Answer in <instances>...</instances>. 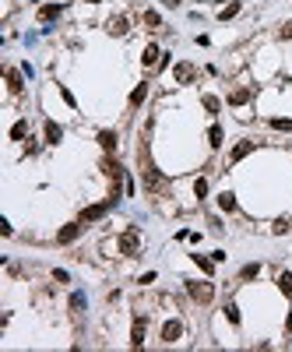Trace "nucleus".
Returning <instances> with one entry per match:
<instances>
[{
    "instance_id": "f257e3e1",
    "label": "nucleus",
    "mask_w": 292,
    "mask_h": 352,
    "mask_svg": "<svg viewBox=\"0 0 292 352\" xmlns=\"http://www.w3.org/2000/svg\"><path fill=\"white\" fill-rule=\"evenodd\" d=\"M187 292L194 303H212L215 299V285L212 282H187Z\"/></svg>"
},
{
    "instance_id": "f03ea898",
    "label": "nucleus",
    "mask_w": 292,
    "mask_h": 352,
    "mask_svg": "<svg viewBox=\"0 0 292 352\" xmlns=\"http://www.w3.org/2000/svg\"><path fill=\"white\" fill-rule=\"evenodd\" d=\"M141 250V229H127L120 236V254H127V257H134Z\"/></svg>"
},
{
    "instance_id": "7ed1b4c3",
    "label": "nucleus",
    "mask_w": 292,
    "mask_h": 352,
    "mask_svg": "<svg viewBox=\"0 0 292 352\" xmlns=\"http://www.w3.org/2000/svg\"><path fill=\"white\" fill-rule=\"evenodd\" d=\"M141 176H145V187H148L151 194H155V190H162V173H158L148 159H145V166H141Z\"/></svg>"
},
{
    "instance_id": "20e7f679",
    "label": "nucleus",
    "mask_w": 292,
    "mask_h": 352,
    "mask_svg": "<svg viewBox=\"0 0 292 352\" xmlns=\"http://www.w3.org/2000/svg\"><path fill=\"white\" fill-rule=\"evenodd\" d=\"M113 201H116V198H109L106 205H92V208H85V211H81V222H99V218L113 208Z\"/></svg>"
},
{
    "instance_id": "39448f33",
    "label": "nucleus",
    "mask_w": 292,
    "mask_h": 352,
    "mask_svg": "<svg viewBox=\"0 0 292 352\" xmlns=\"http://www.w3.org/2000/svg\"><path fill=\"white\" fill-rule=\"evenodd\" d=\"M173 77H176V81H180V85H190V81H194V77H197V67L183 60V64H176V70H173Z\"/></svg>"
},
{
    "instance_id": "423d86ee",
    "label": "nucleus",
    "mask_w": 292,
    "mask_h": 352,
    "mask_svg": "<svg viewBox=\"0 0 292 352\" xmlns=\"http://www.w3.org/2000/svg\"><path fill=\"white\" fill-rule=\"evenodd\" d=\"M180 335H183V324H180V321H169V324L162 328V342H165V345L180 342Z\"/></svg>"
},
{
    "instance_id": "0eeeda50",
    "label": "nucleus",
    "mask_w": 292,
    "mask_h": 352,
    "mask_svg": "<svg viewBox=\"0 0 292 352\" xmlns=\"http://www.w3.org/2000/svg\"><path fill=\"white\" fill-rule=\"evenodd\" d=\"M131 345H134V349H141V345H145V317H138V321H134V328H131Z\"/></svg>"
},
{
    "instance_id": "6e6552de",
    "label": "nucleus",
    "mask_w": 292,
    "mask_h": 352,
    "mask_svg": "<svg viewBox=\"0 0 292 352\" xmlns=\"http://www.w3.org/2000/svg\"><path fill=\"white\" fill-rule=\"evenodd\" d=\"M102 173H106L113 183H120V180H123V169H120V162H113V159H106V162H102Z\"/></svg>"
},
{
    "instance_id": "1a4fd4ad",
    "label": "nucleus",
    "mask_w": 292,
    "mask_h": 352,
    "mask_svg": "<svg viewBox=\"0 0 292 352\" xmlns=\"http://www.w3.org/2000/svg\"><path fill=\"white\" fill-rule=\"evenodd\" d=\"M250 151H254V141H239V144L232 148V155H229V159H232V162H239V159H246Z\"/></svg>"
},
{
    "instance_id": "9d476101",
    "label": "nucleus",
    "mask_w": 292,
    "mask_h": 352,
    "mask_svg": "<svg viewBox=\"0 0 292 352\" xmlns=\"http://www.w3.org/2000/svg\"><path fill=\"white\" fill-rule=\"evenodd\" d=\"M77 229H81V225H64V229L57 232V243H74V240H77Z\"/></svg>"
},
{
    "instance_id": "9b49d317",
    "label": "nucleus",
    "mask_w": 292,
    "mask_h": 352,
    "mask_svg": "<svg viewBox=\"0 0 292 352\" xmlns=\"http://www.w3.org/2000/svg\"><path fill=\"white\" fill-rule=\"evenodd\" d=\"M60 4H46V7H39V21H53V18H60Z\"/></svg>"
},
{
    "instance_id": "f8f14e48",
    "label": "nucleus",
    "mask_w": 292,
    "mask_h": 352,
    "mask_svg": "<svg viewBox=\"0 0 292 352\" xmlns=\"http://www.w3.org/2000/svg\"><path fill=\"white\" fill-rule=\"evenodd\" d=\"M158 57H162V53H158V46H145L141 64H145V67H158Z\"/></svg>"
},
{
    "instance_id": "ddd939ff",
    "label": "nucleus",
    "mask_w": 292,
    "mask_h": 352,
    "mask_svg": "<svg viewBox=\"0 0 292 352\" xmlns=\"http://www.w3.org/2000/svg\"><path fill=\"white\" fill-rule=\"evenodd\" d=\"M141 21H145L151 32H155V28H162V18H158V11H145V14H141Z\"/></svg>"
},
{
    "instance_id": "4468645a",
    "label": "nucleus",
    "mask_w": 292,
    "mask_h": 352,
    "mask_svg": "<svg viewBox=\"0 0 292 352\" xmlns=\"http://www.w3.org/2000/svg\"><path fill=\"white\" fill-rule=\"evenodd\" d=\"M229 102H232V106H243V102H250V88H232Z\"/></svg>"
},
{
    "instance_id": "2eb2a0df",
    "label": "nucleus",
    "mask_w": 292,
    "mask_h": 352,
    "mask_svg": "<svg viewBox=\"0 0 292 352\" xmlns=\"http://www.w3.org/2000/svg\"><path fill=\"white\" fill-rule=\"evenodd\" d=\"M60 138H64V131H60V124H53V120H50V124H46V141H50V144H57Z\"/></svg>"
},
{
    "instance_id": "dca6fc26",
    "label": "nucleus",
    "mask_w": 292,
    "mask_h": 352,
    "mask_svg": "<svg viewBox=\"0 0 292 352\" xmlns=\"http://www.w3.org/2000/svg\"><path fill=\"white\" fill-rule=\"evenodd\" d=\"M7 88H11L14 95H18V92L25 88V85H21V74H18V70H7Z\"/></svg>"
},
{
    "instance_id": "f3484780",
    "label": "nucleus",
    "mask_w": 292,
    "mask_h": 352,
    "mask_svg": "<svg viewBox=\"0 0 292 352\" xmlns=\"http://www.w3.org/2000/svg\"><path fill=\"white\" fill-rule=\"evenodd\" d=\"M99 144H102L106 151H113V148H116V134H113V131H102V134H99Z\"/></svg>"
},
{
    "instance_id": "a211bd4d",
    "label": "nucleus",
    "mask_w": 292,
    "mask_h": 352,
    "mask_svg": "<svg viewBox=\"0 0 292 352\" xmlns=\"http://www.w3.org/2000/svg\"><path fill=\"white\" fill-rule=\"evenodd\" d=\"M109 32L113 35H127V18H113L109 21Z\"/></svg>"
},
{
    "instance_id": "6ab92c4d",
    "label": "nucleus",
    "mask_w": 292,
    "mask_h": 352,
    "mask_svg": "<svg viewBox=\"0 0 292 352\" xmlns=\"http://www.w3.org/2000/svg\"><path fill=\"white\" fill-rule=\"evenodd\" d=\"M145 95H148V85H138V88L131 92V106H141V102H145Z\"/></svg>"
},
{
    "instance_id": "aec40b11",
    "label": "nucleus",
    "mask_w": 292,
    "mask_h": 352,
    "mask_svg": "<svg viewBox=\"0 0 292 352\" xmlns=\"http://www.w3.org/2000/svg\"><path fill=\"white\" fill-rule=\"evenodd\" d=\"M219 208H222V211H236V198H232V194H222V198H219Z\"/></svg>"
},
{
    "instance_id": "412c9836",
    "label": "nucleus",
    "mask_w": 292,
    "mask_h": 352,
    "mask_svg": "<svg viewBox=\"0 0 292 352\" xmlns=\"http://www.w3.org/2000/svg\"><path fill=\"white\" fill-rule=\"evenodd\" d=\"M278 289L282 292H292V271H282V275H278Z\"/></svg>"
},
{
    "instance_id": "4be33fe9",
    "label": "nucleus",
    "mask_w": 292,
    "mask_h": 352,
    "mask_svg": "<svg viewBox=\"0 0 292 352\" xmlns=\"http://www.w3.org/2000/svg\"><path fill=\"white\" fill-rule=\"evenodd\" d=\"M25 134H28V124H25V120H18V124L11 127V138H14V141H21Z\"/></svg>"
},
{
    "instance_id": "5701e85b",
    "label": "nucleus",
    "mask_w": 292,
    "mask_h": 352,
    "mask_svg": "<svg viewBox=\"0 0 292 352\" xmlns=\"http://www.w3.org/2000/svg\"><path fill=\"white\" fill-rule=\"evenodd\" d=\"M194 261H197V268L204 271V275H212V271H215V264L208 261V257H201V254H194Z\"/></svg>"
},
{
    "instance_id": "b1692460",
    "label": "nucleus",
    "mask_w": 292,
    "mask_h": 352,
    "mask_svg": "<svg viewBox=\"0 0 292 352\" xmlns=\"http://www.w3.org/2000/svg\"><path fill=\"white\" fill-rule=\"evenodd\" d=\"M208 144H212V148L222 144V127H212V131H208Z\"/></svg>"
},
{
    "instance_id": "393cba45",
    "label": "nucleus",
    "mask_w": 292,
    "mask_h": 352,
    "mask_svg": "<svg viewBox=\"0 0 292 352\" xmlns=\"http://www.w3.org/2000/svg\"><path fill=\"white\" fill-rule=\"evenodd\" d=\"M261 275V264H246L243 271H239V279H257Z\"/></svg>"
},
{
    "instance_id": "a878e982",
    "label": "nucleus",
    "mask_w": 292,
    "mask_h": 352,
    "mask_svg": "<svg viewBox=\"0 0 292 352\" xmlns=\"http://www.w3.org/2000/svg\"><path fill=\"white\" fill-rule=\"evenodd\" d=\"M204 109H208V113H219V109H222V102H219L215 95H204Z\"/></svg>"
},
{
    "instance_id": "bb28decb",
    "label": "nucleus",
    "mask_w": 292,
    "mask_h": 352,
    "mask_svg": "<svg viewBox=\"0 0 292 352\" xmlns=\"http://www.w3.org/2000/svg\"><path fill=\"white\" fill-rule=\"evenodd\" d=\"M225 317H229L232 324H239V306H236V303H225Z\"/></svg>"
},
{
    "instance_id": "cd10ccee",
    "label": "nucleus",
    "mask_w": 292,
    "mask_h": 352,
    "mask_svg": "<svg viewBox=\"0 0 292 352\" xmlns=\"http://www.w3.org/2000/svg\"><path fill=\"white\" fill-rule=\"evenodd\" d=\"M236 14H239V4H229V7H222V14H219V18H222V21H229V18H236Z\"/></svg>"
},
{
    "instance_id": "c85d7f7f",
    "label": "nucleus",
    "mask_w": 292,
    "mask_h": 352,
    "mask_svg": "<svg viewBox=\"0 0 292 352\" xmlns=\"http://www.w3.org/2000/svg\"><path fill=\"white\" fill-rule=\"evenodd\" d=\"M194 194H197V198H204V194H208V180H197V183H194Z\"/></svg>"
},
{
    "instance_id": "c756f323",
    "label": "nucleus",
    "mask_w": 292,
    "mask_h": 352,
    "mask_svg": "<svg viewBox=\"0 0 292 352\" xmlns=\"http://www.w3.org/2000/svg\"><path fill=\"white\" fill-rule=\"evenodd\" d=\"M275 131H292V120H271Z\"/></svg>"
},
{
    "instance_id": "7c9ffc66",
    "label": "nucleus",
    "mask_w": 292,
    "mask_h": 352,
    "mask_svg": "<svg viewBox=\"0 0 292 352\" xmlns=\"http://www.w3.org/2000/svg\"><path fill=\"white\" fill-rule=\"evenodd\" d=\"M71 306H74V310H81V306H85V296H81V292H77V296H71Z\"/></svg>"
},
{
    "instance_id": "2f4dec72",
    "label": "nucleus",
    "mask_w": 292,
    "mask_h": 352,
    "mask_svg": "<svg viewBox=\"0 0 292 352\" xmlns=\"http://www.w3.org/2000/svg\"><path fill=\"white\" fill-rule=\"evenodd\" d=\"M282 35H285V39H292V21H289V25H282Z\"/></svg>"
},
{
    "instance_id": "473e14b6",
    "label": "nucleus",
    "mask_w": 292,
    "mask_h": 352,
    "mask_svg": "<svg viewBox=\"0 0 292 352\" xmlns=\"http://www.w3.org/2000/svg\"><path fill=\"white\" fill-rule=\"evenodd\" d=\"M162 4H165V7H176V4H180V0H162Z\"/></svg>"
},
{
    "instance_id": "72a5a7b5",
    "label": "nucleus",
    "mask_w": 292,
    "mask_h": 352,
    "mask_svg": "<svg viewBox=\"0 0 292 352\" xmlns=\"http://www.w3.org/2000/svg\"><path fill=\"white\" fill-rule=\"evenodd\" d=\"M85 4H95V0H85Z\"/></svg>"
}]
</instances>
